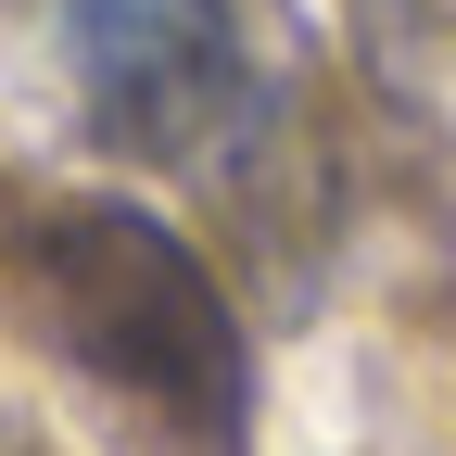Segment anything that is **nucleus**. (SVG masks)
I'll return each mask as SVG.
<instances>
[{"label":"nucleus","mask_w":456,"mask_h":456,"mask_svg":"<svg viewBox=\"0 0 456 456\" xmlns=\"http://www.w3.org/2000/svg\"><path fill=\"white\" fill-rule=\"evenodd\" d=\"M64 51H77V89L102 102V127L152 152H203L254 89L228 0H64Z\"/></svg>","instance_id":"obj_2"},{"label":"nucleus","mask_w":456,"mask_h":456,"mask_svg":"<svg viewBox=\"0 0 456 456\" xmlns=\"http://www.w3.org/2000/svg\"><path fill=\"white\" fill-rule=\"evenodd\" d=\"M38 292H51L64 355L102 393H127L178 456H241L254 368H241V330H228L203 254L165 216H140V203H64L38 228Z\"/></svg>","instance_id":"obj_1"},{"label":"nucleus","mask_w":456,"mask_h":456,"mask_svg":"<svg viewBox=\"0 0 456 456\" xmlns=\"http://www.w3.org/2000/svg\"><path fill=\"white\" fill-rule=\"evenodd\" d=\"M0 456H38V444H13V431H0Z\"/></svg>","instance_id":"obj_3"}]
</instances>
